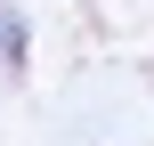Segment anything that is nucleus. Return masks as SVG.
<instances>
[{
    "label": "nucleus",
    "mask_w": 154,
    "mask_h": 146,
    "mask_svg": "<svg viewBox=\"0 0 154 146\" xmlns=\"http://www.w3.org/2000/svg\"><path fill=\"white\" fill-rule=\"evenodd\" d=\"M0 73H24V16H16V0H0Z\"/></svg>",
    "instance_id": "nucleus-1"
}]
</instances>
